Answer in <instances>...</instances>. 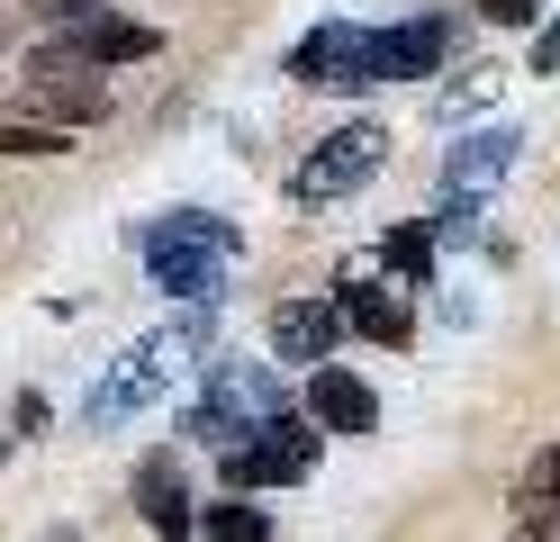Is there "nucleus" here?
<instances>
[{"instance_id":"f03ea898","label":"nucleus","mask_w":560,"mask_h":542,"mask_svg":"<svg viewBox=\"0 0 560 542\" xmlns=\"http://www.w3.org/2000/svg\"><path fill=\"white\" fill-rule=\"evenodd\" d=\"M271 416H280V380L254 371V361H218V371H208V397L182 416V434H199V443L235 452V443H254Z\"/></svg>"},{"instance_id":"0eeeda50","label":"nucleus","mask_w":560,"mask_h":542,"mask_svg":"<svg viewBox=\"0 0 560 542\" xmlns=\"http://www.w3.org/2000/svg\"><path fill=\"white\" fill-rule=\"evenodd\" d=\"M515 154H524V127H470L443 154V199H488L515 172Z\"/></svg>"},{"instance_id":"f257e3e1","label":"nucleus","mask_w":560,"mask_h":542,"mask_svg":"<svg viewBox=\"0 0 560 542\" xmlns=\"http://www.w3.org/2000/svg\"><path fill=\"white\" fill-rule=\"evenodd\" d=\"M136 244H145V263H154V289H172V299H218L226 263L244 253V235L226 217H208V208H172Z\"/></svg>"},{"instance_id":"2eb2a0df","label":"nucleus","mask_w":560,"mask_h":542,"mask_svg":"<svg viewBox=\"0 0 560 542\" xmlns=\"http://www.w3.org/2000/svg\"><path fill=\"white\" fill-rule=\"evenodd\" d=\"M380 263L425 289V280H434V227H389V235H380Z\"/></svg>"},{"instance_id":"f8f14e48","label":"nucleus","mask_w":560,"mask_h":542,"mask_svg":"<svg viewBox=\"0 0 560 542\" xmlns=\"http://www.w3.org/2000/svg\"><path fill=\"white\" fill-rule=\"evenodd\" d=\"M154 46H163L154 27H136V19H109V10H100V19H82L73 36H63V64H82V72H91V64H145Z\"/></svg>"},{"instance_id":"f3484780","label":"nucleus","mask_w":560,"mask_h":542,"mask_svg":"<svg viewBox=\"0 0 560 542\" xmlns=\"http://www.w3.org/2000/svg\"><path fill=\"white\" fill-rule=\"evenodd\" d=\"M63 145H73V136H63V127H0V154H63Z\"/></svg>"},{"instance_id":"20e7f679","label":"nucleus","mask_w":560,"mask_h":542,"mask_svg":"<svg viewBox=\"0 0 560 542\" xmlns=\"http://www.w3.org/2000/svg\"><path fill=\"white\" fill-rule=\"evenodd\" d=\"M317 452H326V434L317 425H299L290 407H280L254 443H235L226 452V488L235 497H254V488H290V480H307V470H317Z\"/></svg>"},{"instance_id":"9d476101","label":"nucleus","mask_w":560,"mask_h":542,"mask_svg":"<svg viewBox=\"0 0 560 542\" xmlns=\"http://www.w3.org/2000/svg\"><path fill=\"white\" fill-rule=\"evenodd\" d=\"M335 344H343V308H335V299H290V308H271V353H280V361L326 371Z\"/></svg>"},{"instance_id":"dca6fc26","label":"nucleus","mask_w":560,"mask_h":542,"mask_svg":"<svg viewBox=\"0 0 560 542\" xmlns=\"http://www.w3.org/2000/svg\"><path fill=\"white\" fill-rule=\"evenodd\" d=\"M199 533L208 542H271V516H262V506H244V497H218L199 516Z\"/></svg>"},{"instance_id":"ddd939ff","label":"nucleus","mask_w":560,"mask_h":542,"mask_svg":"<svg viewBox=\"0 0 560 542\" xmlns=\"http://www.w3.org/2000/svg\"><path fill=\"white\" fill-rule=\"evenodd\" d=\"M136 506H145V524L163 542H190V488H182V461H172V452L136 461Z\"/></svg>"},{"instance_id":"7ed1b4c3","label":"nucleus","mask_w":560,"mask_h":542,"mask_svg":"<svg viewBox=\"0 0 560 542\" xmlns=\"http://www.w3.org/2000/svg\"><path fill=\"white\" fill-rule=\"evenodd\" d=\"M389 163V127H371V118H353V127H335L317 154H307L299 172H290V199L299 208H326V199H353L362 181Z\"/></svg>"},{"instance_id":"39448f33","label":"nucleus","mask_w":560,"mask_h":542,"mask_svg":"<svg viewBox=\"0 0 560 542\" xmlns=\"http://www.w3.org/2000/svg\"><path fill=\"white\" fill-rule=\"evenodd\" d=\"M290 82H307V91H353V82H371V27H353V19L307 27L299 46H290Z\"/></svg>"},{"instance_id":"4468645a","label":"nucleus","mask_w":560,"mask_h":542,"mask_svg":"<svg viewBox=\"0 0 560 542\" xmlns=\"http://www.w3.org/2000/svg\"><path fill=\"white\" fill-rule=\"evenodd\" d=\"M515 524H560V443H542L534 461H524V480H515Z\"/></svg>"},{"instance_id":"423d86ee","label":"nucleus","mask_w":560,"mask_h":542,"mask_svg":"<svg viewBox=\"0 0 560 542\" xmlns=\"http://www.w3.org/2000/svg\"><path fill=\"white\" fill-rule=\"evenodd\" d=\"M172 353H182V335L127 344V353H118V371H109V380H100V389L82 397V416H91V425H127V416H136V407H145V397L163 389V371H172Z\"/></svg>"},{"instance_id":"1a4fd4ad","label":"nucleus","mask_w":560,"mask_h":542,"mask_svg":"<svg viewBox=\"0 0 560 542\" xmlns=\"http://www.w3.org/2000/svg\"><path fill=\"white\" fill-rule=\"evenodd\" d=\"M307 425H317V434H380V397H371V380L343 371V361L307 371Z\"/></svg>"},{"instance_id":"aec40b11","label":"nucleus","mask_w":560,"mask_h":542,"mask_svg":"<svg viewBox=\"0 0 560 542\" xmlns=\"http://www.w3.org/2000/svg\"><path fill=\"white\" fill-rule=\"evenodd\" d=\"M37 10H46V19H73V27H82V19H100V0H37Z\"/></svg>"},{"instance_id":"a211bd4d","label":"nucleus","mask_w":560,"mask_h":542,"mask_svg":"<svg viewBox=\"0 0 560 542\" xmlns=\"http://www.w3.org/2000/svg\"><path fill=\"white\" fill-rule=\"evenodd\" d=\"M488 27H542V0H479Z\"/></svg>"},{"instance_id":"6e6552de","label":"nucleus","mask_w":560,"mask_h":542,"mask_svg":"<svg viewBox=\"0 0 560 542\" xmlns=\"http://www.w3.org/2000/svg\"><path fill=\"white\" fill-rule=\"evenodd\" d=\"M452 55V19H407V27H371V82H425Z\"/></svg>"},{"instance_id":"6ab92c4d","label":"nucleus","mask_w":560,"mask_h":542,"mask_svg":"<svg viewBox=\"0 0 560 542\" xmlns=\"http://www.w3.org/2000/svg\"><path fill=\"white\" fill-rule=\"evenodd\" d=\"M534 72H560V10H551V27H534Z\"/></svg>"},{"instance_id":"9b49d317","label":"nucleus","mask_w":560,"mask_h":542,"mask_svg":"<svg viewBox=\"0 0 560 542\" xmlns=\"http://www.w3.org/2000/svg\"><path fill=\"white\" fill-rule=\"evenodd\" d=\"M343 325H353V335H371V344H389V353H407L416 344V316H407V299H398V289H380V280H343Z\"/></svg>"}]
</instances>
